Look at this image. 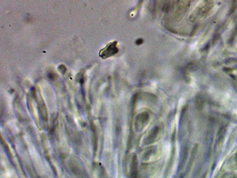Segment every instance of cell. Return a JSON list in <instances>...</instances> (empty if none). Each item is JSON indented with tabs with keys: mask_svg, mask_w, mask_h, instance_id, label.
Segmentation results:
<instances>
[{
	"mask_svg": "<svg viewBox=\"0 0 237 178\" xmlns=\"http://www.w3.org/2000/svg\"><path fill=\"white\" fill-rule=\"evenodd\" d=\"M118 49L117 48V42H113L108 44L105 49L100 51L99 55L102 58L105 59L115 55L118 52Z\"/></svg>",
	"mask_w": 237,
	"mask_h": 178,
	"instance_id": "6da1fadb",
	"label": "cell"
},
{
	"mask_svg": "<svg viewBox=\"0 0 237 178\" xmlns=\"http://www.w3.org/2000/svg\"><path fill=\"white\" fill-rule=\"evenodd\" d=\"M142 42H143V40H142V39H138V40H137V41H136V44L140 45V44L142 43Z\"/></svg>",
	"mask_w": 237,
	"mask_h": 178,
	"instance_id": "7a4b0ae2",
	"label": "cell"
}]
</instances>
